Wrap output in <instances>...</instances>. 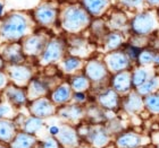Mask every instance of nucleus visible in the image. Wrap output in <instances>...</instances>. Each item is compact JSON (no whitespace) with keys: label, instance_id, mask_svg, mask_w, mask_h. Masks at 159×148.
Instances as JSON below:
<instances>
[{"label":"nucleus","instance_id":"f257e3e1","mask_svg":"<svg viewBox=\"0 0 159 148\" xmlns=\"http://www.w3.org/2000/svg\"><path fill=\"white\" fill-rule=\"evenodd\" d=\"M92 22V17L81 3H70L59 10L60 28L67 34L79 35L88 30Z\"/></svg>","mask_w":159,"mask_h":148},{"label":"nucleus","instance_id":"f03ea898","mask_svg":"<svg viewBox=\"0 0 159 148\" xmlns=\"http://www.w3.org/2000/svg\"><path fill=\"white\" fill-rule=\"evenodd\" d=\"M30 17L23 13H11L0 24V37L6 42H20L31 31Z\"/></svg>","mask_w":159,"mask_h":148},{"label":"nucleus","instance_id":"7ed1b4c3","mask_svg":"<svg viewBox=\"0 0 159 148\" xmlns=\"http://www.w3.org/2000/svg\"><path fill=\"white\" fill-rule=\"evenodd\" d=\"M159 30V20L156 9L144 8L134 13L129 18V34L141 35V36H152Z\"/></svg>","mask_w":159,"mask_h":148},{"label":"nucleus","instance_id":"20e7f679","mask_svg":"<svg viewBox=\"0 0 159 148\" xmlns=\"http://www.w3.org/2000/svg\"><path fill=\"white\" fill-rule=\"evenodd\" d=\"M67 42L63 37L52 36L47 42V45L39 57V63L42 66H52L59 63L66 56Z\"/></svg>","mask_w":159,"mask_h":148},{"label":"nucleus","instance_id":"39448f33","mask_svg":"<svg viewBox=\"0 0 159 148\" xmlns=\"http://www.w3.org/2000/svg\"><path fill=\"white\" fill-rule=\"evenodd\" d=\"M83 73L90 79L92 85H103L105 82H109L111 76L102 58H91L85 61Z\"/></svg>","mask_w":159,"mask_h":148},{"label":"nucleus","instance_id":"423d86ee","mask_svg":"<svg viewBox=\"0 0 159 148\" xmlns=\"http://www.w3.org/2000/svg\"><path fill=\"white\" fill-rule=\"evenodd\" d=\"M59 7L55 3H41L33 11L34 23L44 28H50L56 25L59 19Z\"/></svg>","mask_w":159,"mask_h":148},{"label":"nucleus","instance_id":"0eeeda50","mask_svg":"<svg viewBox=\"0 0 159 148\" xmlns=\"http://www.w3.org/2000/svg\"><path fill=\"white\" fill-rule=\"evenodd\" d=\"M49 39L50 36H48L44 33L34 32V33L29 34L27 36H25L20 41L23 52L25 53L26 57L39 58L40 54L42 53V51L46 48L47 42L49 41Z\"/></svg>","mask_w":159,"mask_h":148},{"label":"nucleus","instance_id":"6e6552de","mask_svg":"<svg viewBox=\"0 0 159 148\" xmlns=\"http://www.w3.org/2000/svg\"><path fill=\"white\" fill-rule=\"evenodd\" d=\"M102 59L111 75L119 73V71L132 69L134 66V63L129 60V58L126 56V53L123 51V49L106 52L105 56L102 57Z\"/></svg>","mask_w":159,"mask_h":148},{"label":"nucleus","instance_id":"1a4fd4ad","mask_svg":"<svg viewBox=\"0 0 159 148\" xmlns=\"http://www.w3.org/2000/svg\"><path fill=\"white\" fill-rule=\"evenodd\" d=\"M151 142L150 136L140 133L134 130H124L115 138V146L119 148H139L144 147L147 144Z\"/></svg>","mask_w":159,"mask_h":148},{"label":"nucleus","instance_id":"9d476101","mask_svg":"<svg viewBox=\"0 0 159 148\" xmlns=\"http://www.w3.org/2000/svg\"><path fill=\"white\" fill-rule=\"evenodd\" d=\"M57 109H58V106L48 96H42L39 99H32L30 101V105H29L31 114L42 119L50 118V116L57 114Z\"/></svg>","mask_w":159,"mask_h":148},{"label":"nucleus","instance_id":"9b49d317","mask_svg":"<svg viewBox=\"0 0 159 148\" xmlns=\"http://www.w3.org/2000/svg\"><path fill=\"white\" fill-rule=\"evenodd\" d=\"M120 109L125 112L126 114L138 115L144 110V101L143 96L138 93L135 88L132 89L129 94L122 96L120 101Z\"/></svg>","mask_w":159,"mask_h":148},{"label":"nucleus","instance_id":"f8f14e48","mask_svg":"<svg viewBox=\"0 0 159 148\" xmlns=\"http://www.w3.org/2000/svg\"><path fill=\"white\" fill-rule=\"evenodd\" d=\"M120 101L122 96L110 86L102 88L97 94V103L107 111H118L120 109Z\"/></svg>","mask_w":159,"mask_h":148},{"label":"nucleus","instance_id":"ddd939ff","mask_svg":"<svg viewBox=\"0 0 159 148\" xmlns=\"http://www.w3.org/2000/svg\"><path fill=\"white\" fill-rule=\"evenodd\" d=\"M109 86L113 87L120 96L129 94L132 89H134L132 85V71H131V69L113 74L110 76Z\"/></svg>","mask_w":159,"mask_h":148},{"label":"nucleus","instance_id":"4468645a","mask_svg":"<svg viewBox=\"0 0 159 148\" xmlns=\"http://www.w3.org/2000/svg\"><path fill=\"white\" fill-rule=\"evenodd\" d=\"M57 114L65 121L68 122H79L83 118H85V109L81 104H76L74 102H70L67 104L58 106Z\"/></svg>","mask_w":159,"mask_h":148},{"label":"nucleus","instance_id":"2eb2a0df","mask_svg":"<svg viewBox=\"0 0 159 148\" xmlns=\"http://www.w3.org/2000/svg\"><path fill=\"white\" fill-rule=\"evenodd\" d=\"M129 18L131 17L127 16L126 10L122 9V8H111V11L109 13L108 19L107 22V26L110 31H122L125 33H129Z\"/></svg>","mask_w":159,"mask_h":148},{"label":"nucleus","instance_id":"dca6fc26","mask_svg":"<svg viewBox=\"0 0 159 148\" xmlns=\"http://www.w3.org/2000/svg\"><path fill=\"white\" fill-rule=\"evenodd\" d=\"M0 54L5 61L11 65H18L24 62L26 57L23 52L20 42H7L0 50Z\"/></svg>","mask_w":159,"mask_h":148},{"label":"nucleus","instance_id":"f3484780","mask_svg":"<svg viewBox=\"0 0 159 148\" xmlns=\"http://www.w3.org/2000/svg\"><path fill=\"white\" fill-rule=\"evenodd\" d=\"M10 79L16 86L20 87H26L31 79L33 78V70L27 66H24L22 63L18 65H11L8 69Z\"/></svg>","mask_w":159,"mask_h":148},{"label":"nucleus","instance_id":"a211bd4d","mask_svg":"<svg viewBox=\"0 0 159 148\" xmlns=\"http://www.w3.org/2000/svg\"><path fill=\"white\" fill-rule=\"evenodd\" d=\"M57 140L59 142L60 146L63 147H76L81 142L77 129L68 123L60 125L59 133L57 135Z\"/></svg>","mask_w":159,"mask_h":148},{"label":"nucleus","instance_id":"6ab92c4d","mask_svg":"<svg viewBox=\"0 0 159 148\" xmlns=\"http://www.w3.org/2000/svg\"><path fill=\"white\" fill-rule=\"evenodd\" d=\"M52 86L47 79L43 78H32L29 85L26 86L27 97L30 101L42 96H49Z\"/></svg>","mask_w":159,"mask_h":148},{"label":"nucleus","instance_id":"aec40b11","mask_svg":"<svg viewBox=\"0 0 159 148\" xmlns=\"http://www.w3.org/2000/svg\"><path fill=\"white\" fill-rule=\"evenodd\" d=\"M74 91L70 87L68 82H63L55 86V88L50 92L49 97L57 106L64 105L67 103L72 102Z\"/></svg>","mask_w":159,"mask_h":148},{"label":"nucleus","instance_id":"412c9836","mask_svg":"<svg viewBox=\"0 0 159 148\" xmlns=\"http://www.w3.org/2000/svg\"><path fill=\"white\" fill-rule=\"evenodd\" d=\"M80 3L92 18L103 17L111 9V0H81Z\"/></svg>","mask_w":159,"mask_h":148},{"label":"nucleus","instance_id":"4be33fe9","mask_svg":"<svg viewBox=\"0 0 159 148\" xmlns=\"http://www.w3.org/2000/svg\"><path fill=\"white\" fill-rule=\"evenodd\" d=\"M125 32L122 31H110L106 34V36L102 40V49L106 52L110 51H115V50L122 49L123 45L127 42V37H126Z\"/></svg>","mask_w":159,"mask_h":148},{"label":"nucleus","instance_id":"5701e85b","mask_svg":"<svg viewBox=\"0 0 159 148\" xmlns=\"http://www.w3.org/2000/svg\"><path fill=\"white\" fill-rule=\"evenodd\" d=\"M85 61L81 57L68 54L63 58V60L59 62V69L65 75L72 76L75 74H79L80 71H83Z\"/></svg>","mask_w":159,"mask_h":148},{"label":"nucleus","instance_id":"b1692460","mask_svg":"<svg viewBox=\"0 0 159 148\" xmlns=\"http://www.w3.org/2000/svg\"><path fill=\"white\" fill-rule=\"evenodd\" d=\"M5 94H6L7 99L10 102V104L13 106H16V108L25 105L27 103V101H29L26 88L16 86L15 84L7 86Z\"/></svg>","mask_w":159,"mask_h":148},{"label":"nucleus","instance_id":"393cba45","mask_svg":"<svg viewBox=\"0 0 159 148\" xmlns=\"http://www.w3.org/2000/svg\"><path fill=\"white\" fill-rule=\"evenodd\" d=\"M131 71H132V85L134 88H136L138 86L148 80L152 75H155L157 73V69L156 67L134 65Z\"/></svg>","mask_w":159,"mask_h":148},{"label":"nucleus","instance_id":"a878e982","mask_svg":"<svg viewBox=\"0 0 159 148\" xmlns=\"http://www.w3.org/2000/svg\"><path fill=\"white\" fill-rule=\"evenodd\" d=\"M70 85L74 92H88L92 88V82L84 75V73H79L72 75L70 78Z\"/></svg>","mask_w":159,"mask_h":148},{"label":"nucleus","instance_id":"bb28decb","mask_svg":"<svg viewBox=\"0 0 159 148\" xmlns=\"http://www.w3.org/2000/svg\"><path fill=\"white\" fill-rule=\"evenodd\" d=\"M38 142H38V138L35 135H32V133H29V132H25V131H20V132H17L16 136L14 137L10 146H13V147L29 148V147H35Z\"/></svg>","mask_w":159,"mask_h":148},{"label":"nucleus","instance_id":"cd10ccee","mask_svg":"<svg viewBox=\"0 0 159 148\" xmlns=\"http://www.w3.org/2000/svg\"><path fill=\"white\" fill-rule=\"evenodd\" d=\"M91 31V35H92L97 41L102 42L103 37L106 36V34L109 32V28L107 26L106 19H103L102 17L99 18H92V22L89 26Z\"/></svg>","mask_w":159,"mask_h":148},{"label":"nucleus","instance_id":"c85d7f7f","mask_svg":"<svg viewBox=\"0 0 159 148\" xmlns=\"http://www.w3.org/2000/svg\"><path fill=\"white\" fill-rule=\"evenodd\" d=\"M16 125L7 119H0V142H11L16 136Z\"/></svg>","mask_w":159,"mask_h":148},{"label":"nucleus","instance_id":"c756f323","mask_svg":"<svg viewBox=\"0 0 159 148\" xmlns=\"http://www.w3.org/2000/svg\"><path fill=\"white\" fill-rule=\"evenodd\" d=\"M43 127H44V119L32 114L22 122V130L29 132V133H32V135H35Z\"/></svg>","mask_w":159,"mask_h":148},{"label":"nucleus","instance_id":"7c9ffc66","mask_svg":"<svg viewBox=\"0 0 159 148\" xmlns=\"http://www.w3.org/2000/svg\"><path fill=\"white\" fill-rule=\"evenodd\" d=\"M136 91L139 94H141L142 96L149 95V94H152L155 92H158L159 91V74L156 73L155 75H152L148 80L141 84L140 86L136 87Z\"/></svg>","mask_w":159,"mask_h":148},{"label":"nucleus","instance_id":"2f4dec72","mask_svg":"<svg viewBox=\"0 0 159 148\" xmlns=\"http://www.w3.org/2000/svg\"><path fill=\"white\" fill-rule=\"evenodd\" d=\"M157 50L151 48V46H147L143 48L140 51V54L136 59L135 65L138 66H150L153 67V61H155V56H156Z\"/></svg>","mask_w":159,"mask_h":148},{"label":"nucleus","instance_id":"473e14b6","mask_svg":"<svg viewBox=\"0 0 159 148\" xmlns=\"http://www.w3.org/2000/svg\"><path fill=\"white\" fill-rule=\"evenodd\" d=\"M144 110L150 115H159V91L143 96Z\"/></svg>","mask_w":159,"mask_h":148},{"label":"nucleus","instance_id":"72a5a7b5","mask_svg":"<svg viewBox=\"0 0 159 148\" xmlns=\"http://www.w3.org/2000/svg\"><path fill=\"white\" fill-rule=\"evenodd\" d=\"M118 7L124 10H129V11H140V10L147 8L146 0H117Z\"/></svg>","mask_w":159,"mask_h":148},{"label":"nucleus","instance_id":"f704fd0d","mask_svg":"<svg viewBox=\"0 0 159 148\" xmlns=\"http://www.w3.org/2000/svg\"><path fill=\"white\" fill-rule=\"evenodd\" d=\"M124 122L120 120V119L114 116V118L109 119L105 122V125H106L107 130L111 136H117L119 135L120 132H123L125 130V125H123Z\"/></svg>","mask_w":159,"mask_h":148},{"label":"nucleus","instance_id":"c9c22d12","mask_svg":"<svg viewBox=\"0 0 159 148\" xmlns=\"http://www.w3.org/2000/svg\"><path fill=\"white\" fill-rule=\"evenodd\" d=\"M150 41H151V36H141V35H134V34H129V37L127 40V42L131 43L132 45H135L141 49L150 46Z\"/></svg>","mask_w":159,"mask_h":148},{"label":"nucleus","instance_id":"e433bc0d","mask_svg":"<svg viewBox=\"0 0 159 148\" xmlns=\"http://www.w3.org/2000/svg\"><path fill=\"white\" fill-rule=\"evenodd\" d=\"M122 49H123V51L126 53V56L129 58V60L135 65L136 59H138V57H139V54H140V51L142 49H141V48H138V46H135V45H132V44L129 42H126L125 44L123 45Z\"/></svg>","mask_w":159,"mask_h":148},{"label":"nucleus","instance_id":"4c0bfd02","mask_svg":"<svg viewBox=\"0 0 159 148\" xmlns=\"http://www.w3.org/2000/svg\"><path fill=\"white\" fill-rule=\"evenodd\" d=\"M39 146L40 147H47V148H57V147H60V144L59 142L57 140L56 137H53V136H49V137H47L44 138L43 140L39 142Z\"/></svg>","mask_w":159,"mask_h":148},{"label":"nucleus","instance_id":"58836bf2","mask_svg":"<svg viewBox=\"0 0 159 148\" xmlns=\"http://www.w3.org/2000/svg\"><path fill=\"white\" fill-rule=\"evenodd\" d=\"M88 99H89V96H88L86 92H74L72 102L76 103V104H81V105H84L88 102Z\"/></svg>","mask_w":159,"mask_h":148},{"label":"nucleus","instance_id":"ea45409f","mask_svg":"<svg viewBox=\"0 0 159 148\" xmlns=\"http://www.w3.org/2000/svg\"><path fill=\"white\" fill-rule=\"evenodd\" d=\"M13 114V109L8 104H0V119H5L6 116Z\"/></svg>","mask_w":159,"mask_h":148},{"label":"nucleus","instance_id":"a19ab883","mask_svg":"<svg viewBox=\"0 0 159 148\" xmlns=\"http://www.w3.org/2000/svg\"><path fill=\"white\" fill-rule=\"evenodd\" d=\"M59 130H60V125H52L48 128V132H49V135L53 136V137H57V135L59 133Z\"/></svg>","mask_w":159,"mask_h":148},{"label":"nucleus","instance_id":"79ce46f5","mask_svg":"<svg viewBox=\"0 0 159 148\" xmlns=\"http://www.w3.org/2000/svg\"><path fill=\"white\" fill-rule=\"evenodd\" d=\"M147 8L150 9H158L159 8V0H146Z\"/></svg>","mask_w":159,"mask_h":148},{"label":"nucleus","instance_id":"37998d69","mask_svg":"<svg viewBox=\"0 0 159 148\" xmlns=\"http://www.w3.org/2000/svg\"><path fill=\"white\" fill-rule=\"evenodd\" d=\"M6 85H7V77L2 73V70H0V89L5 88Z\"/></svg>","mask_w":159,"mask_h":148},{"label":"nucleus","instance_id":"c03bdc74","mask_svg":"<svg viewBox=\"0 0 159 148\" xmlns=\"http://www.w3.org/2000/svg\"><path fill=\"white\" fill-rule=\"evenodd\" d=\"M3 68H5V60H3V58L0 54V70H2Z\"/></svg>","mask_w":159,"mask_h":148},{"label":"nucleus","instance_id":"a18cd8bd","mask_svg":"<svg viewBox=\"0 0 159 148\" xmlns=\"http://www.w3.org/2000/svg\"><path fill=\"white\" fill-rule=\"evenodd\" d=\"M3 0H0V17H2V14H3Z\"/></svg>","mask_w":159,"mask_h":148},{"label":"nucleus","instance_id":"49530a36","mask_svg":"<svg viewBox=\"0 0 159 148\" xmlns=\"http://www.w3.org/2000/svg\"><path fill=\"white\" fill-rule=\"evenodd\" d=\"M157 16H158V20H159V8L157 9Z\"/></svg>","mask_w":159,"mask_h":148},{"label":"nucleus","instance_id":"de8ad7c7","mask_svg":"<svg viewBox=\"0 0 159 148\" xmlns=\"http://www.w3.org/2000/svg\"><path fill=\"white\" fill-rule=\"evenodd\" d=\"M17 1H24V0H17Z\"/></svg>","mask_w":159,"mask_h":148},{"label":"nucleus","instance_id":"09e8293b","mask_svg":"<svg viewBox=\"0 0 159 148\" xmlns=\"http://www.w3.org/2000/svg\"><path fill=\"white\" fill-rule=\"evenodd\" d=\"M157 34H158V35H159V30H158V32H157Z\"/></svg>","mask_w":159,"mask_h":148}]
</instances>
